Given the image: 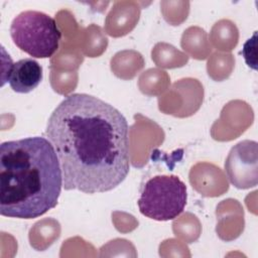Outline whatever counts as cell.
I'll list each match as a JSON object with an SVG mask.
<instances>
[{"label":"cell","mask_w":258,"mask_h":258,"mask_svg":"<svg viewBox=\"0 0 258 258\" xmlns=\"http://www.w3.org/2000/svg\"><path fill=\"white\" fill-rule=\"evenodd\" d=\"M128 133L126 118L105 101L88 94L64 98L45 130L60 164L63 188L97 194L117 187L130 169Z\"/></svg>","instance_id":"6da1fadb"},{"label":"cell","mask_w":258,"mask_h":258,"mask_svg":"<svg viewBox=\"0 0 258 258\" xmlns=\"http://www.w3.org/2000/svg\"><path fill=\"white\" fill-rule=\"evenodd\" d=\"M62 187L55 150L47 138L34 136L0 145V214L34 219L53 209Z\"/></svg>","instance_id":"7a4b0ae2"},{"label":"cell","mask_w":258,"mask_h":258,"mask_svg":"<svg viewBox=\"0 0 258 258\" xmlns=\"http://www.w3.org/2000/svg\"><path fill=\"white\" fill-rule=\"evenodd\" d=\"M10 35L18 48L36 58L52 56L61 37L55 20L36 10L22 11L14 17L10 25Z\"/></svg>","instance_id":"3957f363"},{"label":"cell","mask_w":258,"mask_h":258,"mask_svg":"<svg viewBox=\"0 0 258 258\" xmlns=\"http://www.w3.org/2000/svg\"><path fill=\"white\" fill-rule=\"evenodd\" d=\"M186 199V186L178 176L161 174L144 183L137 204L143 216L155 221H169L182 213Z\"/></svg>","instance_id":"277c9868"},{"label":"cell","mask_w":258,"mask_h":258,"mask_svg":"<svg viewBox=\"0 0 258 258\" xmlns=\"http://www.w3.org/2000/svg\"><path fill=\"white\" fill-rule=\"evenodd\" d=\"M257 142L244 140L230 150L225 161L226 173L237 188H249L257 184Z\"/></svg>","instance_id":"5b68a950"},{"label":"cell","mask_w":258,"mask_h":258,"mask_svg":"<svg viewBox=\"0 0 258 258\" xmlns=\"http://www.w3.org/2000/svg\"><path fill=\"white\" fill-rule=\"evenodd\" d=\"M10 88L20 94L33 91L42 80V68L33 58H22L11 64L8 70Z\"/></svg>","instance_id":"8992f818"}]
</instances>
